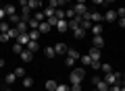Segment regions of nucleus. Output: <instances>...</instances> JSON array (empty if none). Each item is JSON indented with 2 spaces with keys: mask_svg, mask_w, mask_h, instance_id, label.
<instances>
[{
  "mask_svg": "<svg viewBox=\"0 0 125 91\" xmlns=\"http://www.w3.org/2000/svg\"><path fill=\"white\" fill-rule=\"evenodd\" d=\"M83 79H85V70L81 68V66H79V68H73L71 74H69V81H71V85H77V83H81Z\"/></svg>",
  "mask_w": 125,
  "mask_h": 91,
  "instance_id": "1",
  "label": "nucleus"
},
{
  "mask_svg": "<svg viewBox=\"0 0 125 91\" xmlns=\"http://www.w3.org/2000/svg\"><path fill=\"white\" fill-rule=\"evenodd\" d=\"M121 77H123L121 73H106V74H104L102 79H104V83H106V85L111 87V85H115L117 81H121Z\"/></svg>",
  "mask_w": 125,
  "mask_h": 91,
  "instance_id": "2",
  "label": "nucleus"
},
{
  "mask_svg": "<svg viewBox=\"0 0 125 91\" xmlns=\"http://www.w3.org/2000/svg\"><path fill=\"white\" fill-rule=\"evenodd\" d=\"M92 81H94V89H98V91H108V85L104 83L102 77H94Z\"/></svg>",
  "mask_w": 125,
  "mask_h": 91,
  "instance_id": "3",
  "label": "nucleus"
},
{
  "mask_svg": "<svg viewBox=\"0 0 125 91\" xmlns=\"http://www.w3.org/2000/svg\"><path fill=\"white\" fill-rule=\"evenodd\" d=\"M73 10H75L77 17H85V15H88V6H85L83 2H77V4L73 6Z\"/></svg>",
  "mask_w": 125,
  "mask_h": 91,
  "instance_id": "4",
  "label": "nucleus"
},
{
  "mask_svg": "<svg viewBox=\"0 0 125 91\" xmlns=\"http://www.w3.org/2000/svg\"><path fill=\"white\" fill-rule=\"evenodd\" d=\"M102 19L108 23H115L119 17H117V10H106V13H102Z\"/></svg>",
  "mask_w": 125,
  "mask_h": 91,
  "instance_id": "5",
  "label": "nucleus"
},
{
  "mask_svg": "<svg viewBox=\"0 0 125 91\" xmlns=\"http://www.w3.org/2000/svg\"><path fill=\"white\" fill-rule=\"evenodd\" d=\"M67 43H54V52H56V56H62V54H67Z\"/></svg>",
  "mask_w": 125,
  "mask_h": 91,
  "instance_id": "6",
  "label": "nucleus"
},
{
  "mask_svg": "<svg viewBox=\"0 0 125 91\" xmlns=\"http://www.w3.org/2000/svg\"><path fill=\"white\" fill-rule=\"evenodd\" d=\"M90 58H92V62H100V48H90Z\"/></svg>",
  "mask_w": 125,
  "mask_h": 91,
  "instance_id": "7",
  "label": "nucleus"
},
{
  "mask_svg": "<svg viewBox=\"0 0 125 91\" xmlns=\"http://www.w3.org/2000/svg\"><path fill=\"white\" fill-rule=\"evenodd\" d=\"M13 27H15V29L19 31V33H27V31H29V25H27L25 21H19L17 25H13Z\"/></svg>",
  "mask_w": 125,
  "mask_h": 91,
  "instance_id": "8",
  "label": "nucleus"
},
{
  "mask_svg": "<svg viewBox=\"0 0 125 91\" xmlns=\"http://www.w3.org/2000/svg\"><path fill=\"white\" fill-rule=\"evenodd\" d=\"M21 21H25V23H29V19H31V10H29V6H25V8H21Z\"/></svg>",
  "mask_w": 125,
  "mask_h": 91,
  "instance_id": "9",
  "label": "nucleus"
},
{
  "mask_svg": "<svg viewBox=\"0 0 125 91\" xmlns=\"http://www.w3.org/2000/svg\"><path fill=\"white\" fill-rule=\"evenodd\" d=\"M79 27H81V29H85V31H90V29H92V21L88 19V15H85V17H81V23H79Z\"/></svg>",
  "mask_w": 125,
  "mask_h": 91,
  "instance_id": "10",
  "label": "nucleus"
},
{
  "mask_svg": "<svg viewBox=\"0 0 125 91\" xmlns=\"http://www.w3.org/2000/svg\"><path fill=\"white\" fill-rule=\"evenodd\" d=\"M15 41H19L21 46H27V43H29V31H27V33H19V37L15 39Z\"/></svg>",
  "mask_w": 125,
  "mask_h": 91,
  "instance_id": "11",
  "label": "nucleus"
},
{
  "mask_svg": "<svg viewBox=\"0 0 125 91\" xmlns=\"http://www.w3.org/2000/svg\"><path fill=\"white\" fill-rule=\"evenodd\" d=\"M88 19L92 23H100V21H104L102 19V13H88Z\"/></svg>",
  "mask_w": 125,
  "mask_h": 91,
  "instance_id": "12",
  "label": "nucleus"
},
{
  "mask_svg": "<svg viewBox=\"0 0 125 91\" xmlns=\"http://www.w3.org/2000/svg\"><path fill=\"white\" fill-rule=\"evenodd\" d=\"M21 60L23 62H31V60H33V52H29V50H23V52H21Z\"/></svg>",
  "mask_w": 125,
  "mask_h": 91,
  "instance_id": "13",
  "label": "nucleus"
},
{
  "mask_svg": "<svg viewBox=\"0 0 125 91\" xmlns=\"http://www.w3.org/2000/svg\"><path fill=\"white\" fill-rule=\"evenodd\" d=\"M90 31H92L94 35H102V31H104V27L100 25V23H92V29H90Z\"/></svg>",
  "mask_w": 125,
  "mask_h": 91,
  "instance_id": "14",
  "label": "nucleus"
},
{
  "mask_svg": "<svg viewBox=\"0 0 125 91\" xmlns=\"http://www.w3.org/2000/svg\"><path fill=\"white\" fill-rule=\"evenodd\" d=\"M27 6H29V10H38L42 6V0H27Z\"/></svg>",
  "mask_w": 125,
  "mask_h": 91,
  "instance_id": "15",
  "label": "nucleus"
},
{
  "mask_svg": "<svg viewBox=\"0 0 125 91\" xmlns=\"http://www.w3.org/2000/svg\"><path fill=\"white\" fill-rule=\"evenodd\" d=\"M56 29L65 33V31L69 29V21H67V19H62V21H58V23H56Z\"/></svg>",
  "mask_w": 125,
  "mask_h": 91,
  "instance_id": "16",
  "label": "nucleus"
},
{
  "mask_svg": "<svg viewBox=\"0 0 125 91\" xmlns=\"http://www.w3.org/2000/svg\"><path fill=\"white\" fill-rule=\"evenodd\" d=\"M38 31H40L42 35H46V33H48V31H50V25H48V21H42V23H40V27H38Z\"/></svg>",
  "mask_w": 125,
  "mask_h": 91,
  "instance_id": "17",
  "label": "nucleus"
},
{
  "mask_svg": "<svg viewBox=\"0 0 125 91\" xmlns=\"http://www.w3.org/2000/svg\"><path fill=\"white\" fill-rule=\"evenodd\" d=\"M25 48L29 50V52H38V50H40V43H38V41H33V39H29V43H27Z\"/></svg>",
  "mask_w": 125,
  "mask_h": 91,
  "instance_id": "18",
  "label": "nucleus"
},
{
  "mask_svg": "<svg viewBox=\"0 0 125 91\" xmlns=\"http://www.w3.org/2000/svg\"><path fill=\"white\" fill-rule=\"evenodd\" d=\"M4 10H6V17H13V15H17V6H15V4H6Z\"/></svg>",
  "mask_w": 125,
  "mask_h": 91,
  "instance_id": "19",
  "label": "nucleus"
},
{
  "mask_svg": "<svg viewBox=\"0 0 125 91\" xmlns=\"http://www.w3.org/2000/svg\"><path fill=\"white\" fill-rule=\"evenodd\" d=\"M104 46V37L102 35H94V48H102Z\"/></svg>",
  "mask_w": 125,
  "mask_h": 91,
  "instance_id": "20",
  "label": "nucleus"
},
{
  "mask_svg": "<svg viewBox=\"0 0 125 91\" xmlns=\"http://www.w3.org/2000/svg\"><path fill=\"white\" fill-rule=\"evenodd\" d=\"M17 74H15V73H9V74H6V77H4V83H6V85H13V83L15 81H17Z\"/></svg>",
  "mask_w": 125,
  "mask_h": 91,
  "instance_id": "21",
  "label": "nucleus"
},
{
  "mask_svg": "<svg viewBox=\"0 0 125 91\" xmlns=\"http://www.w3.org/2000/svg\"><path fill=\"white\" fill-rule=\"evenodd\" d=\"M85 33H88V31H85V29H81V27H77V29L73 31V35H75V39H83V37H85Z\"/></svg>",
  "mask_w": 125,
  "mask_h": 91,
  "instance_id": "22",
  "label": "nucleus"
},
{
  "mask_svg": "<svg viewBox=\"0 0 125 91\" xmlns=\"http://www.w3.org/2000/svg\"><path fill=\"white\" fill-rule=\"evenodd\" d=\"M56 85H58L56 81H52V79H48V81H46V91H56Z\"/></svg>",
  "mask_w": 125,
  "mask_h": 91,
  "instance_id": "23",
  "label": "nucleus"
},
{
  "mask_svg": "<svg viewBox=\"0 0 125 91\" xmlns=\"http://www.w3.org/2000/svg\"><path fill=\"white\" fill-rule=\"evenodd\" d=\"M44 54H46V56H48V58H56V52H54V46H46Z\"/></svg>",
  "mask_w": 125,
  "mask_h": 91,
  "instance_id": "24",
  "label": "nucleus"
},
{
  "mask_svg": "<svg viewBox=\"0 0 125 91\" xmlns=\"http://www.w3.org/2000/svg\"><path fill=\"white\" fill-rule=\"evenodd\" d=\"M79 62H81L83 66H90V64H92V58H90V54H83V56H79Z\"/></svg>",
  "mask_w": 125,
  "mask_h": 91,
  "instance_id": "25",
  "label": "nucleus"
},
{
  "mask_svg": "<svg viewBox=\"0 0 125 91\" xmlns=\"http://www.w3.org/2000/svg\"><path fill=\"white\" fill-rule=\"evenodd\" d=\"M10 27H13V25H10L9 21H0V33H6Z\"/></svg>",
  "mask_w": 125,
  "mask_h": 91,
  "instance_id": "26",
  "label": "nucleus"
},
{
  "mask_svg": "<svg viewBox=\"0 0 125 91\" xmlns=\"http://www.w3.org/2000/svg\"><path fill=\"white\" fill-rule=\"evenodd\" d=\"M40 31H38V29H29V39H33V41H38V37H40Z\"/></svg>",
  "mask_w": 125,
  "mask_h": 91,
  "instance_id": "27",
  "label": "nucleus"
},
{
  "mask_svg": "<svg viewBox=\"0 0 125 91\" xmlns=\"http://www.w3.org/2000/svg\"><path fill=\"white\" fill-rule=\"evenodd\" d=\"M27 25H29V29H38V27H40V21H38V19H33V17H31Z\"/></svg>",
  "mask_w": 125,
  "mask_h": 91,
  "instance_id": "28",
  "label": "nucleus"
},
{
  "mask_svg": "<svg viewBox=\"0 0 125 91\" xmlns=\"http://www.w3.org/2000/svg\"><path fill=\"white\" fill-rule=\"evenodd\" d=\"M54 17H56L58 21H62V19L67 17V15H65V10H62V8H56V10H54Z\"/></svg>",
  "mask_w": 125,
  "mask_h": 91,
  "instance_id": "29",
  "label": "nucleus"
},
{
  "mask_svg": "<svg viewBox=\"0 0 125 91\" xmlns=\"http://www.w3.org/2000/svg\"><path fill=\"white\" fill-rule=\"evenodd\" d=\"M6 33H9V37H10V39H17V37H19V31L15 29V27H10V29L6 31Z\"/></svg>",
  "mask_w": 125,
  "mask_h": 91,
  "instance_id": "30",
  "label": "nucleus"
},
{
  "mask_svg": "<svg viewBox=\"0 0 125 91\" xmlns=\"http://www.w3.org/2000/svg\"><path fill=\"white\" fill-rule=\"evenodd\" d=\"M13 52H15V54H21V52H23V46H21L19 41H15V43H13Z\"/></svg>",
  "mask_w": 125,
  "mask_h": 91,
  "instance_id": "31",
  "label": "nucleus"
},
{
  "mask_svg": "<svg viewBox=\"0 0 125 91\" xmlns=\"http://www.w3.org/2000/svg\"><path fill=\"white\" fill-rule=\"evenodd\" d=\"M31 85H33V79L31 77H23V87L27 89V87H31Z\"/></svg>",
  "mask_w": 125,
  "mask_h": 91,
  "instance_id": "32",
  "label": "nucleus"
},
{
  "mask_svg": "<svg viewBox=\"0 0 125 91\" xmlns=\"http://www.w3.org/2000/svg\"><path fill=\"white\" fill-rule=\"evenodd\" d=\"M67 56H71V58H75V60H77V58H79V52L73 50V48H69V50H67Z\"/></svg>",
  "mask_w": 125,
  "mask_h": 91,
  "instance_id": "33",
  "label": "nucleus"
},
{
  "mask_svg": "<svg viewBox=\"0 0 125 91\" xmlns=\"http://www.w3.org/2000/svg\"><path fill=\"white\" fill-rule=\"evenodd\" d=\"M73 64H75V58H71V56H65V66H69V68H71Z\"/></svg>",
  "mask_w": 125,
  "mask_h": 91,
  "instance_id": "34",
  "label": "nucleus"
},
{
  "mask_svg": "<svg viewBox=\"0 0 125 91\" xmlns=\"http://www.w3.org/2000/svg\"><path fill=\"white\" fill-rule=\"evenodd\" d=\"M46 21H48V25H50V27H56L58 19H56V17H48V19H46Z\"/></svg>",
  "mask_w": 125,
  "mask_h": 91,
  "instance_id": "35",
  "label": "nucleus"
},
{
  "mask_svg": "<svg viewBox=\"0 0 125 91\" xmlns=\"http://www.w3.org/2000/svg\"><path fill=\"white\" fill-rule=\"evenodd\" d=\"M100 68H102V73H104V74H106V73H113L111 64H100Z\"/></svg>",
  "mask_w": 125,
  "mask_h": 91,
  "instance_id": "36",
  "label": "nucleus"
},
{
  "mask_svg": "<svg viewBox=\"0 0 125 91\" xmlns=\"http://www.w3.org/2000/svg\"><path fill=\"white\" fill-rule=\"evenodd\" d=\"M56 91H71V87H69V85H62V83H61V85H56Z\"/></svg>",
  "mask_w": 125,
  "mask_h": 91,
  "instance_id": "37",
  "label": "nucleus"
},
{
  "mask_svg": "<svg viewBox=\"0 0 125 91\" xmlns=\"http://www.w3.org/2000/svg\"><path fill=\"white\" fill-rule=\"evenodd\" d=\"M65 15H67V19H73V17H75V10H73V8H67V10H65Z\"/></svg>",
  "mask_w": 125,
  "mask_h": 91,
  "instance_id": "38",
  "label": "nucleus"
},
{
  "mask_svg": "<svg viewBox=\"0 0 125 91\" xmlns=\"http://www.w3.org/2000/svg\"><path fill=\"white\" fill-rule=\"evenodd\" d=\"M0 21H6V10H4V6H0Z\"/></svg>",
  "mask_w": 125,
  "mask_h": 91,
  "instance_id": "39",
  "label": "nucleus"
},
{
  "mask_svg": "<svg viewBox=\"0 0 125 91\" xmlns=\"http://www.w3.org/2000/svg\"><path fill=\"white\" fill-rule=\"evenodd\" d=\"M15 74H17V77H25V68H21V66H19V68L15 70Z\"/></svg>",
  "mask_w": 125,
  "mask_h": 91,
  "instance_id": "40",
  "label": "nucleus"
},
{
  "mask_svg": "<svg viewBox=\"0 0 125 91\" xmlns=\"http://www.w3.org/2000/svg\"><path fill=\"white\" fill-rule=\"evenodd\" d=\"M117 17H119V19H123V17H125V6H121V8L117 10Z\"/></svg>",
  "mask_w": 125,
  "mask_h": 91,
  "instance_id": "41",
  "label": "nucleus"
},
{
  "mask_svg": "<svg viewBox=\"0 0 125 91\" xmlns=\"http://www.w3.org/2000/svg\"><path fill=\"white\" fill-rule=\"evenodd\" d=\"M9 39H10L9 33H0V41H9Z\"/></svg>",
  "mask_w": 125,
  "mask_h": 91,
  "instance_id": "42",
  "label": "nucleus"
},
{
  "mask_svg": "<svg viewBox=\"0 0 125 91\" xmlns=\"http://www.w3.org/2000/svg\"><path fill=\"white\" fill-rule=\"evenodd\" d=\"M71 91H81V83H77V85H71Z\"/></svg>",
  "mask_w": 125,
  "mask_h": 91,
  "instance_id": "43",
  "label": "nucleus"
},
{
  "mask_svg": "<svg viewBox=\"0 0 125 91\" xmlns=\"http://www.w3.org/2000/svg\"><path fill=\"white\" fill-rule=\"evenodd\" d=\"M108 91H121V87L119 85H111V87H108Z\"/></svg>",
  "mask_w": 125,
  "mask_h": 91,
  "instance_id": "44",
  "label": "nucleus"
},
{
  "mask_svg": "<svg viewBox=\"0 0 125 91\" xmlns=\"http://www.w3.org/2000/svg\"><path fill=\"white\" fill-rule=\"evenodd\" d=\"M90 66H92L94 70H98V68H100V62H92V64H90Z\"/></svg>",
  "mask_w": 125,
  "mask_h": 91,
  "instance_id": "45",
  "label": "nucleus"
},
{
  "mask_svg": "<svg viewBox=\"0 0 125 91\" xmlns=\"http://www.w3.org/2000/svg\"><path fill=\"white\" fill-rule=\"evenodd\" d=\"M92 2H94L96 6H98V4H104V0H92Z\"/></svg>",
  "mask_w": 125,
  "mask_h": 91,
  "instance_id": "46",
  "label": "nucleus"
},
{
  "mask_svg": "<svg viewBox=\"0 0 125 91\" xmlns=\"http://www.w3.org/2000/svg\"><path fill=\"white\" fill-rule=\"evenodd\" d=\"M119 25H121V27H125V17H123V19H119Z\"/></svg>",
  "mask_w": 125,
  "mask_h": 91,
  "instance_id": "47",
  "label": "nucleus"
},
{
  "mask_svg": "<svg viewBox=\"0 0 125 91\" xmlns=\"http://www.w3.org/2000/svg\"><path fill=\"white\" fill-rule=\"evenodd\" d=\"M4 64H6V62H4V60H2V58H0V66H4Z\"/></svg>",
  "mask_w": 125,
  "mask_h": 91,
  "instance_id": "48",
  "label": "nucleus"
},
{
  "mask_svg": "<svg viewBox=\"0 0 125 91\" xmlns=\"http://www.w3.org/2000/svg\"><path fill=\"white\" fill-rule=\"evenodd\" d=\"M104 2H106V4H111V2H115V0H104Z\"/></svg>",
  "mask_w": 125,
  "mask_h": 91,
  "instance_id": "49",
  "label": "nucleus"
},
{
  "mask_svg": "<svg viewBox=\"0 0 125 91\" xmlns=\"http://www.w3.org/2000/svg\"><path fill=\"white\" fill-rule=\"evenodd\" d=\"M77 2H83V4H85V0H77Z\"/></svg>",
  "mask_w": 125,
  "mask_h": 91,
  "instance_id": "50",
  "label": "nucleus"
},
{
  "mask_svg": "<svg viewBox=\"0 0 125 91\" xmlns=\"http://www.w3.org/2000/svg\"><path fill=\"white\" fill-rule=\"evenodd\" d=\"M121 91H125V87H121Z\"/></svg>",
  "mask_w": 125,
  "mask_h": 91,
  "instance_id": "51",
  "label": "nucleus"
},
{
  "mask_svg": "<svg viewBox=\"0 0 125 91\" xmlns=\"http://www.w3.org/2000/svg\"><path fill=\"white\" fill-rule=\"evenodd\" d=\"M92 91H98V89H92Z\"/></svg>",
  "mask_w": 125,
  "mask_h": 91,
  "instance_id": "52",
  "label": "nucleus"
},
{
  "mask_svg": "<svg viewBox=\"0 0 125 91\" xmlns=\"http://www.w3.org/2000/svg\"><path fill=\"white\" fill-rule=\"evenodd\" d=\"M46 2H50V0H46Z\"/></svg>",
  "mask_w": 125,
  "mask_h": 91,
  "instance_id": "53",
  "label": "nucleus"
},
{
  "mask_svg": "<svg viewBox=\"0 0 125 91\" xmlns=\"http://www.w3.org/2000/svg\"><path fill=\"white\" fill-rule=\"evenodd\" d=\"M19 91H23V89H19Z\"/></svg>",
  "mask_w": 125,
  "mask_h": 91,
  "instance_id": "54",
  "label": "nucleus"
},
{
  "mask_svg": "<svg viewBox=\"0 0 125 91\" xmlns=\"http://www.w3.org/2000/svg\"><path fill=\"white\" fill-rule=\"evenodd\" d=\"M6 91H10V89H6Z\"/></svg>",
  "mask_w": 125,
  "mask_h": 91,
  "instance_id": "55",
  "label": "nucleus"
}]
</instances>
